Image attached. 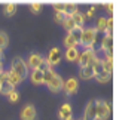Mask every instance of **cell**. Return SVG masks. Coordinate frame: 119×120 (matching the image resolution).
Masks as SVG:
<instances>
[{
    "label": "cell",
    "instance_id": "1",
    "mask_svg": "<svg viewBox=\"0 0 119 120\" xmlns=\"http://www.w3.org/2000/svg\"><path fill=\"white\" fill-rule=\"evenodd\" d=\"M97 30L94 28V27H91V28H83L82 31V37H80V43L85 49H94L95 46V41H97Z\"/></svg>",
    "mask_w": 119,
    "mask_h": 120
},
{
    "label": "cell",
    "instance_id": "2",
    "mask_svg": "<svg viewBox=\"0 0 119 120\" xmlns=\"http://www.w3.org/2000/svg\"><path fill=\"white\" fill-rule=\"evenodd\" d=\"M11 70L15 71L22 80H24L25 77L28 76V67H27V64H25L24 59L20 58V56L13 58V61H12V64H11Z\"/></svg>",
    "mask_w": 119,
    "mask_h": 120
},
{
    "label": "cell",
    "instance_id": "3",
    "mask_svg": "<svg viewBox=\"0 0 119 120\" xmlns=\"http://www.w3.org/2000/svg\"><path fill=\"white\" fill-rule=\"evenodd\" d=\"M110 116V105L106 101H97V120H107Z\"/></svg>",
    "mask_w": 119,
    "mask_h": 120
},
{
    "label": "cell",
    "instance_id": "4",
    "mask_svg": "<svg viewBox=\"0 0 119 120\" xmlns=\"http://www.w3.org/2000/svg\"><path fill=\"white\" fill-rule=\"evenodd\" d=\"M94 56H95V50L94 49H85L83 52H79L77 62H79L80 68L89 65V64H91V59H94Z\"/></svg>",
    "mask_w": 119,
    "mask_h": 120
},
{
    "label": "cell",
    "instance_id": "5",
    "mask_svg": "<svg viewBox=\"0 0 119 120\" xmlns=\"http://www.w3.org/2000/svg\"><path fill=\"white\" fill-rule=\"evenodd\" d=\"M82 120H97V101H89L83 111V119Z\"/></svg>",
    "mask_w": 119,
    "mask_h": 120
},
{
    "label": "cell",
    "instance_id": "6",
    "mask_svg": "<svg viewBox=\"0 0 119 120\" xmlns=\"http://www.w3.org/2000/svg\"><path fill=\"white\" fill-rule=\"evenodd\" d=\"M77 87H79V82H77V79H75V77H70V79H67L63 83V90L66 92V95H68V96L76 94Z\"/></svg>",
    "mask_w": 119,
    "mask_h": 120
},
{
    "label": "cell",
    "instance_id": "7",
    "mask_svg": "<svg viewBox=\"0 0 119 120\" xmlns=\"http://www.w3.org/2000/svg\"><path fill=\"white\" fill-rule=\"evenodd\" d=\"M20 117L21 120H36V108L31 104H27L25 107H22Z\"/></svg>",
    "mask_w": 119,
    "mask_h": 120
},
{
    "label": "cell",
    "instance_id": "8",
    "mask_svg": "<svg viewBox=\"0 0 119 120\" xmlns=\"http://www.w3.org/2000/svg\"><path fill=\"white\" fill-rule=\"evenodd\" d=\"M43 56L40 53H31L30 56H28V61H27L25 64H27V67L28 68H31V70H37L39 68V65L43 62Z\"/></svg>",
    "mask_w": 119,
    "mask_h": 120
},
{
    "label": "cell",
    "instance_id": "9",
    "mask_svg": "<svg viewBox=\"0 0 119 120\" xmlns=\"http://www.w3.org/2000/svg\"><path fill=\"white\" fill-rule=\"evenodd\" d=\"M46 61H48V64H49L51 67H54V65H57V64H60V61H61V52H60V49H58V48H52L51 50H49Z\"/></svg>",
    "mask_w": 119,
    "mask_h": 120
},
{
    "label": "cell",
    "instance_id": "10",
    "mask_svg": "<svg viewBox=\"0 0 119 120\" xmlns=\"http://www.w3.org/2000/svg\"><path fill=\"white\" fill-rule=\"evenodd\" d=\"M101 50L104 55H112L113 52V39L112 36H104V39L101 40Z\"/></svg>",
    "mask_w": 119,
    "mask_h": 120
},
{
    "label": "cell",
    "instance_id": "11",
    "mask_svg": "<svg viewBox=\"0 0 119 120\" xmlns=\"http://www.w3.org/2000/svg\"><path fill=\"white\" fill-rule=\"evenodd\" d=\"M58 117L61 120H68L73 117L71 114V105L70 104H63L61 107H60V111H58Z\"/></svg>",
    "mask_w": 119,
    "mask_h": 120
},
{
    "label": "cell",
    "instance_id": "12",
    "mask_svg": "<svg viewBox=\"0 0 119 120\" xmlns=\"http://www.w3.org/2000/svg\"><path fill=\"white\" fill-rule=\"evenodd\" d=\"M63 83H64V80L61 79V76H58V74H57L51 82L48 83V87H49V89H51L52 92H60V90L63 89Z\"/></svg>",
    "mask_w": 119,
    "mask_h": 120
},
{
    "label": "cell",
    "instance_id": "13",
    "mask_svg": "<svg viewBox=\"0 0 119 120\" xmlns=\"http://www.w3.org/2000/svg\"><path fill=\"white\" fill-rule=\"evenodd\" d=\"M94 76H95L94 68H92V67H89V65L82 67L80 70H79V77H80V79H83V80H89V79H92Z\"/></svg>",
    "mask_w": 119,
    "mask_h": 120
},
{
    "label": "cell",
    "instance_id": "14",
    "mask_svg": "<svg viewBox=\"0 0 119 120\" xmlns=\"http://www.w3.org/2000/svg\"><path fill=\"white\" fill-rule=\"evenodd\" d=\"M15 90V86L12 85L9 80H4V82H0V94L2 95H9Z\"/></svg>",
    "mask_w": 119,
    "mask_h": 120
},
{
    "label": "cell",
    "instance_id": "15",
    "mask_svg": "<svg viewBox=\"0 0 119 120\" xmlns=\"http://www.w3.org/2000/svg\"><path fill=\"white\" fill-rule=\"evenodd\" d=\"M103 62V67H104V71L110 73L113 71V55H104V58L101 59Z\"/></svg>",
    "mask_w": 119,
    "mask_h": 120
},
{
    "label": "cell",
    "instance_id": "16",
    "mask_svg": "<svg viewBox=\"0 0 119 120\" xmlns=\"http://www.w3.org/2000/svg\"><path fill=\"white\" fill-rule=\"evenodd\" d=\"M30 79L34 85H43V73L40 70H31Z\"/></svg>",
    "mask_w": 119,
    "mask_h": 120
},
{
    "label": "cell",
    "instance_id": "17",
    "mask_svg": "<svg viewBox=\"0 0 119 120\" xmlns=\"http://www.w3.org/2000/svg\"><path fill=\"white\" fill-rule=\"evenodd\" d=\"M77 12V4L76 3H64V15L66 16H71V15H75V13Z\"/></svg>",
    "mask_w": 119,
    "mask_h": 120
},
{
    "label": "cell",
    "instance_id": "18",
    "mask_svg": "<svg viewBox=\"0 0 119 120\" xmlns=\"http://www.w3.org/2000/svg\"><path fill=\"white\" fill-rule=\"evenodd\" d=\"M77 58H79V50H77V48H71V49L66 50V59L67 61L75 62V61H77Z\"/></svg>",
    "mask_w": 119,
    "mask_h": 120
},
{
    "label": "cell",
    "instance_id": "19",
    "mask_svg": "<svg viewBox=\"0 0 119 120\" xmlns=\"http://www.w3.org/2000/svg\"><path fill=\"white\" fill-rule=\"evenodd\" d=\"M71 19H73V22H75V25L77 28H82L83 24H85V16H83V13H80L79 11H77L75 15H71Z\"/></svg>",
    "mask_w": 119,
    "mask_h": 120
},
{
    "label": "cell",
    "instance_id": "20",
    "mask_svg": "<svg viewBox=\"0 0 119 120\" xmlns=\"http://www.w3.org/2000/svg\"><path fill=\"white\" fill-rule=\"evenodd\" d=\"M8 80L11 82L13 86H18V85H20V83L22 82V79H21V77L18 76L13 70H9V71H8Z\"/></svg>",
    "mask_w": 119,
    "mask_h": 120
},
{
    "label": "cell",
    "instance_id": "21",
    "mask_svg": "<svg viewBox=\"0 0 119 120\" xmlns=\"http://www.w3.org/2000/svg\"><path fill=\"white\" fill-rule=\"evenodd\" d=\"M82 31H83V28H77V27H76V28H73L71 31H68V34H70L71 37L75 39V41H76L77 45L80 43V37H82Z\"/></svg>",
    "mask_w": 119,
    "mask_h": 120
},
{
    "label": "cell",
    "instance_id": "22",
    "mask_svg": "<svg viewBox=\"0 0 119 120\" xmlns=\"http://www.w3.org/2000/svg\"><path fill=\"white\" fill-rule=\"evenodd\" d=\"M95 30H97V33L100 31H106L107 28V18H98L97 19V27H94Z\"/></svg>",
    "mask_w": 119,
    "mask_h": 120
},
{
    "label": "cell",
    "instance_id": "23",
    "mask_svg": "<svg viewBox=\"0 0 119 120\" xmlns=\"http://www.w3.org/2000/svg\"><path fill=\"white\" fill-rule=\"evenodd\" d=\"M64 46H66L67 49H71V48H77V46H79V45H77L76 41H75V39H73L71 36H70V34L67 33L66 39H64Z\"/></svg>",
    "mask_w": 119,
    "mask_h": 120
},
{
    "label": "cell",
    "instance_id": "24",
    "mask_svg": "<svg viewBox=\"0 0 119 120\" xmlns=\"http://www.w3.org/2000/svg\"><path fill=\"white\" fill-rule=\"evenodd\" d=\"M95 79H97L100 83H107L109 80L112 79V74H110V73H107V71H103V73H100V74L95 76Z\"/></svg>",
    "mask_w": 119,
    "mask_h": 120
},
{
    "label": "cell",
    "instance_id": "25",
    "mask_svg": "<svg viewBox=\"0 0 119 120\" xmlns=\"http://www.w3.org/2000/svg\"><path fill=\"white\" fill-rule=\"evenodd\" d=\"M55 76H57V73L54 71L52 68H49V70H46V71L43 73V83H46V85H48V83L51 82V80H52Z\"/></svg>",
    "mask_w": 119,
    "mask_h": 120
},
{
    "label": "cell",
    "instance_id": "26",
    "mask_svg": "<svg viewBox=\"0 0 119 120\" xmlns=\"http://www.w3.org/2000/svg\"><path fill=\"white\" fill-rule=\"evenodd\" d=\"M15 12H16V4L15 3L4 4V15H6V16H12Z\"/></svg>",
    "mask_w": 119,
    "mask_h": 120
},
{
    "label": "cell",
    "instance_id": "27",
    "mask_svg": "<svg viewBox=\"0 0 119 120\" xmlns=\"http://www.w3.org/2000/svg\"><path fill=\"white\" fill-rule=\"evenodd\" d=\"M63 27L67 30V33L68 31H71L73 28H76V25H75V22H73V19H71V16H67L66 19L63 21Z\"/></svg>",
    "mask_w": 119,
    "mask_h": 120
},
{
    "label": "cell",
    "instance_id": "28",
    "mask_svg": "<svg viewBox=\"0 0 119 120\" xmlns=\"http://www.w3.org/2000/svg\"><path fill=\"white\" fill-rule=\"evenodd\" d=\"M8 45H9V37H8V34L4 33V31H0V49H4V48H8Z\"/></svg>",
    "mask_w": 119,
    "mask_h": 120
},
{
    "label": "cell",
    "instance_id": "29",
    "mask_svg": "<svg viewBox=\"0 0 119 120\" xmlns=\"http://www.w3.org/2000/svg\"><path fill=\"white\" fill-rule=\"evenodd\" d=\"M95 11H97V6H95V4H94V6H91V8L88 9V12L83 15V16H85V21H86V19H91V18H94Z\"/></svg>",
    "mask_w": 119,
    "mask_h": 120
},
{
    "label": "cell",
    "instance_id": "30",
    "mask_svg": "<svg viewBox=\"0 0 119 120\" xmlns=\"http://www.w3.org/2000/svg\"><path fill=\"white\" fill-rule=\"evenodd\" d=\"M8 96H9V101H11V102H18V101H20V94H18L16 90H13L12 94H9Z\"/></svg>",
    "mask_w": 119,
    "mask_h": 120
},
{
    "label": "cell",
    "instance_id": "31",
    "mask_svg": "<svg viewBox=\"0 0 119 120\" xmlns=\"http://www.w3.org/2000/svg\"><path fill=\"white\" fill-rule=\"evenodd\" d=\"M30 9H31L33 12H40V11H42V3H39V2L31 3V4H30Z\"/></svg>",
    "mask_w": 119,
    "mask_h": 120
},
{
    "label": "cell",
    "instance_id": "32",
    "mask_svg": "<svg viewBox=\"0 0 119 120\" xmlns=\"http://www.w3.org/2000/svg\"><path fill=\"white\" fill-rule=\"evenodd\" d=\"M49 68H52V67H51V65L48 64V61H46V59H43V62H42V64L39 65V68H37V70H40L42 73H45L46 70H49Z\"/></svg>",
    "mask_w": 119,
    "mask_h": 120
},
{
    "label": "cell",
    "instance_id": "33",
    "mask_svg": "<svg viewBox=\"0 0 119 120\" xmlns=\"http://www.w3.org/2000/svg\"><path fill=\"white\" fill-rule=\"evenodd\" d=\"M66 18H67V16L64 15L63 12H60V13H55V21H57V22H60V24H63V21L66 19Z\"/></svg>",
    "mask_w": 119,
    "mask_h": 120
},
{
    "label": "cell",
    "instance_id": "34",
    "mask_svg": "<svg viewBox=\"0 0 119 120\" xmlns=\"http://www.w3.org/2000/svg\"><path fill=\"white\" fill-rule=\"evenodd\" d=\"M54 9H55L57 13L64 12V3H54Z\"/></svg>",
    "mask_w": 119,
    "mask_h": 120
},
{
    "label": "cell",
    "instance_id": "35",
    "mask_svg": "<svg viewBox=\"0 0 119 120\" xmlns=\"http://www.w3.org/2000/svg\"><path fill=\"white\" fill-rule=\"evenodd\" d=\"M104 4H106V8H107L110 12H113V3H112V2H109V3H104Z\"/></svg>",
    "mask_w": 119,
    "mask_h": 120
},
{
    "label": "cell",
    "instance_id": "36",
    "mask_svg": "<svg viewBox=\"0 0 119 120\" xmlns=\"http://www.w3.org/2000/svg\"><path fill=\"white\" fill-rule=\"evenodd\" d=\"M2 61H3V50L0 49V62H2Z\"/></svg>",
    "mask_w": 119,
    "mask_h": 120
},
{
    "label": "cell",
    "instance_id": "37",
    "mask_svg": "<svg viewBox=\"0 0 119 120\" xmlns=\"http://www.w3.org/2000/svg\"><path fill=\"white\" fill-rule=\"evenodd\" d=\"M2 73H3V64L0 62V74H2Z\"/></svg>",
    "mask_w": 119,
    "mask_h": 120
},
{
    "label": "cell",
    "instance_id": "38",
    "mask_svg": "<svg viewBox=\"0 0 119 120\" xmlns=\"http://www.w3.org/2000/svg\"><path fill=\"white\" fill-rule=\"evenodd\" d=\"M68 120H73V117H71V119H68Z\"/></svg>",
    "mask_w": 119,
    "mask_h": 120
}]
</instances>
